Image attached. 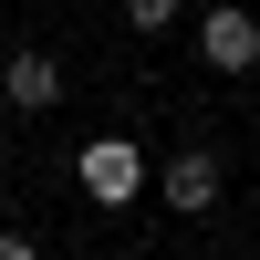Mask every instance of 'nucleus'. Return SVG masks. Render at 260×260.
Segmentation results:
<instances>
[{
  "label": "nucleus",
  "instance_id": "4",
  "mask_svg": "<svg viewBox=\"0 0 260 260\" xmlns=\"http://www.w3.org/2000/svg\"><path fill=\"white\" fill-rule=\"evenodd\" d=\"M0 104H11V115H52V104H62V62H52V52H11Z\"/></svg>",
  "mask_w": 260,
  "mask_h": 260
},
{
  "label": "nucleus",
  "instance_id": "1",
  "mask_svg": "<svg viewBox=\"0 0 260 260\" xmlns=\"http://www.w3.org/2000/svg\"><path fill=\"white\" fill-rule=\"evenodd\" d=\"M73 177H83L94 208H125V198H146V146H136V136H94V146L73 156Z\"/></svg>",
  "mask_w": 260,
  "mask_h": 260
},
{
  "label": "nucleus",
  "instance_id": "5",
  "mask_svg": "<svg viewBox=\"0 0 260 260\" xmlns=\"http://www.w3.org/2000/svg\"><path fill=\"white\" fill-rule=\"evenodd\" d=\"M125 21H136V31H167V21H177V0H125Z\"/></svg>",
  "mask_w": 260,
  "mask_h": 260
},
{
  "label": "nucleus",
  "instance_id": "6",
  "mask_svg": "<svg viewBox=\"0 0 260 260\" xmlns=\"http://www.w3.org/2000/svg\"><path fill=\"white\" fill-rule=\"evenodd\" d=\"M0 167H11V136H0Z\"/></svg>",
  "mask_w": 260,
  "mask_h": 260
},
{
  "label": "nucleus",
  "instance_id": "3",
  "mask_svg": "<svg viewBox=\"0 0 260 260\" xmlns=\"http://www.w3.org/2000/svg\"><path fill=\"white\" fill-rule=\"evenodd\" d=\"M198 52H208V73H250V62H260V21L229 0V11H208V21H198Z\"/></svg>",
  "mask_w": 260,
  "mask_h": 260
},
{
  "label": "nucleus",
  "instance_id": "2",
  "mask_svg": "<svg viewBox=\"0 0 260 260\" xmlns=\"http://www.w3.org/2000/svg\"><path fill=\"white\" fill-rule=\"evenodd\" d=\"M156 198L177 208V219H208V208H219V156H208V146H177L167 177H156Z\"/></svg>",
  "mask_w": 260,
  "mask_h": 260
}]
</instances>
